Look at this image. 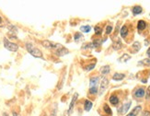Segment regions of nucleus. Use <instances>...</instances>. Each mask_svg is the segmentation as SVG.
<instances>
[{
	"label": "nucleus",
	"mask_w": 150,
	"mask_h": 116,
	"mask_svg": "<svg viewBox=\"0 0 150 116\" xmlns=\"http://www.w3.org/2000/svg\"><path fill=\"white\" fill-rule=\"evenodd\" d=\"M108 85H109V80L107 79L106 77H103L101 80V83H100V86H99V95H102L104 93L105 90L108 88Z\"/></svg>",
	"instance_id": "nucleus-5"
},
{
	"label": "nucleus",
	"mask_w": 150,
	"mask_h": 116,
	"mask_svg": "<svg viewBox=\"0 0 150 116\" xmlns=\"http://www.w3.org/2000/svg\"><path fill=\"white\" fill-rule=\"evenodd\" d=\"M110 102L112 105H117L119 103V98L116 96V95H111L110 97Z\"/></svg>",
	"instance_id": "nucleus-16"
},
{
	"label": "nucleus",
	"mask_w": 150,
	"mask_h": 116,
	"mask_svg": "<svg viewBox=\"0 0 150 116\" xmlns=\"http://www.w3.org/2000/svg\"><path fill=\"white\" fill-rule=\"evenodd\" d=\"M26 49H27V51L29 52V53H31L33 57L42 58V53H41V50H39V49L36 48V47H34L32 44H26Z\"/></svg>",
	"instance_id": "nucleus-1"
},
{
	"label": "nucleus",
	"mask_w": 150,
	"mask_h": 116,
	"mask_svg": "<svg viewBox=\"0 0 150 116\" xmlns=\"http://www.w3.org/2000/svg\"><path fill=\"white\" fill-rule=\"evenodd\" d=\"M3 116H9V115H8L7 112H4V113H3Z\"/></svg>",
	"instance_id": "nucleus-36"
},
{
	"label": "nucleus",
	"mask_w": 150,
	"mask_h": 116,
	"mask_svg": "<svg viewBox=\"0 0 150 116\" xmlns=\"http://www.w3.org/2000/svg\"><path fill=\"white\" fill-rule=\"evenodd\" d=\"M69 115H70V114L68 113V111H65V114H64V116H69Z\"/></svg>",
	"instance_id": "nucleus-34"
},
{
	"label": "nucleus",
	"mask_w": 150,
	"mask_h": 116,
	"mask_svg": "<svg viewBox=\"0 0 150 116\" xmlns=\"http://www.w3.org/2000/svg\"><path fill=\"white\" fill-rule=\"evenodd\" d=\"M41 45L43 46L44 48L53 49V50H55V51H57L58 49H60L61 47L63 46L59 44H54V42H53V41H47V40L41 41Z\"/></svg>",
	"instance_id": "nucleus-3"
},
{
	"label": "nucleus",
	"mask_w": 150,
	"mask_h": 116,
	"mask_svg": "<svg viewBox=\"0 0 150 116\" xmlns=\"http://www.w3.org/2000/svg\"><path fill=\"white\" fill-rule=\"evenodd\" d=\"M103 110H104V111L106 112L107 114H111V113H112L111 107H109L108 105H107V104H105L104 106H103Z\"/></svg>",
	"instance_id": "nucleus-25"
},
{
	"label": "nucleus",
	"mask_w": 150,
	"mask_h": 116,
	"mask_svg": "<svg viewBox=\"0 0 150 116\" xmlns=\"http://www.w3.org/2000/svg\"><path fill=\"white\" fill-rule=\"evenodd\" d=\"M134 97L136 98H143L145 95V90L144 88H138L137 90L134 91Z\"/></svg>",
	"instance_id": "nucleus-9"
},
{
	"label": "nucleus",
	"mask_w": 150,
	"mask_h": 116,
	"mask_svg": "<svg viewBox=\"0 0 150 116\" xmlns=\"http://www.w3.org/2000/svg\"><path fill=\"white\" fill-rule=\"evenodd\" d=\"M131 59V56L129 55V54H126V53H124V54H123V56L122 57L119 58V61L120 62H122V63H126L127 61H129Z\"/></svg>",
	"instance_id": "nucleus-19"
},
{
	"label": "nucleus",
	"mask_w": 150,
	"mask_h": 116,
	"mask_svg": "<svg viewBox=\"0 0 150 116\" xmlns=\"http://www.w3.org/2000/svg\"><path fill=\"white\" fill-rule=\"evenodd\" d=\"M13 116H19V115H18L17 112H15V111H13Z\"/></svg>",
	"instance_id": "nucleus-35"
},
{
	"label": "nucleus",
	"mask_w": 150,
	"mask_h": 116,
	"mask_svg": "<svg viewBox=\"0 0 150 116\" xmlns=\"http://www.w3.org/2000/svg\"><path fill=\"white\" fill-rule=\"evenodd\" d=\"M110 70H111L110 65H104V66H102L100 68V73H101L102 75H107V74L110 73Z\"/></svg>",
	"instance_id": "nucleus-18"
},
{
	"label": "nucleus",
	"mask_w": 150,
	"mask_h": 116,
	"mask_svg": "<svg viewBox=\"0 0 150 116\" xmlns=\"http://www.w3.org/2000/svg\"><path fill=\"white\" fill-rule=\"evenodd\" d=\"M80 31L83 32H85V33H87V32H89L91 31V27L88 26V25H86V26H81L80 27Z\"/></svg>",
	"instance_id": "nucleus-22"
},
{
	"label": "nucleus",
	"mask_w": 150,
	"mask_h": 116,
	"mask_svg": "<svg viewBox=\"0 0 150 116\" xmlns=\"http://www.w3.org/2000/svg\"><path fill=\"white\" fill-rule=\"evenodd\" d=\"M7 29H8V31H9L12 34H16L18 32V28L15 25H12V24H8V26H7Z\"/></svg>",
	"instance_id": "nucleus-20"
},
{
	"label": "nucleus",
	"mask_w": 150,
	"mask_h": 116,
	"mask_svg": "<svg viewBox=\"0 0 150 116\" xmlns=\"http://www.w3.org/2000/svg\"><path fill=\"white\" fill-rule=\"evenodd\" d=\"M55 53L58 56H64V55H66V54H68V53H69V51H68V50L65 48V47L62 46L60 49H58L57 51H55Z\"/></svg>",
	"instance_id": "nucleus-10"
},
{
	"label": "nucleus",
	"mask_w": 150,
	"mask_h": 116,
	"mask_svg": "<svg viewBox=\"0 0 150 116\" xmlns=\"http://www.w3.org/2000/svg\"><path fill=\"white\" fill-rule=\"evenodd\" d=\"M141 111H142V107H141L140 105H138V106L134 107L126 116H137L138 114L140 113Z\"/></svg>",
	"instance_id": "nucleus-7"
},
{
	"label": "nucleus",
	"mask_w": 150,
	"mask_h": 116,
	"mask_svg": "<svg viewBox=\"0 0 150 116\" xmlns=\"http://www.w3.org/2000/svg\"><path fill=\"white\" fill-rule=\"evenodd\" d=\"M122 46H123L122 41H120V40H117V41L113 44V49L115 50V51H118V50H120V49L122 48Z\"/></svg>",
	"instance_id": "nucleus-21"
},
{
	"label": "nucleus",
	"mask_w": 150,
	"mask_h": 116,
	"mask_svg": "<svg viewBox=\"0 0 150 116\" xmlns=\"http://www.w3.org/2000/svg\"><path fill=\"white\" fill-rule=\"evenodd\" d=\"M102 44V41H100V40H95V41H92V45H93V47L94 48H97V47H99V46H100Z\"/></svg>",
	"instance_id": "nucleus-24"
},
{
	"label": "nucleus",
	"mask_w": 150,
	"mask_h": 116,
	"mask_svg": "<svg viewBox=\"0 0 150 116\" xmlns=\"http://www.w3.org/2000/svg\"><path fill=\"white\" fill-rule=\"evenodd\" d=\"M125 75L124 74H121V73H115L113 76H112V79L115 80V81H121V80L124 79Z\"/></svg>",
	"instance_id": "nucleus-11"
},
{
	"label": "nucleus",
	"mask_w": 150,
	"mask_h": 116,
	"mask_svg": "<svg viewBox=\"0 0 150 116\" xmlns=\"http://www.w3.org/2000/svg\"><path fill=\"white\" fill-rule=\"evenodd\" d=\"M4 46L7 50L10 52H17L19 50V46L18 44H14V42H11L7 40V38H4Z\"/></svg>",
	"instance_id": "nucleus-4"
},
{
	"label": "nucleus",
	"mask_w": 150,
	"mask_h": 116,
	"mask_svg": "<svg viewBox=\"0 0 150 116\" xmlns=\"http://www.w3.org/2000/svg\"><path fill=\"white\" fill-rule=\"evenodd\" d=\"M145 98H146V99H148L150 98V86L147 88V90L145 91Z\"/></svg>",
	"instance_id": "nucleus-30"
},
{
	"label": "nucleus",
	"mask_w": 150,
	"mask_h": 116,
	"mask_svg": "<svg viewBox=\"0 0 150 116\" xmlns=\"http://www.w3.org/2000/svg\"><path fill=\"white\" fill-rule=\"evenodd\" d=\"M95 64H91V65H87V67H86V70L87 71H90V70H92V69H93V68L95 67Z\"/></svg>",
	"instance_id": "nucleus-29"
},
{
	"label": "nucleus",
	"mask_w": 150,
	"mask_h": 116,
	"mask_svg": "<svg viewBox=\"0 0 150 116\" xmlns=\"http://www.w3.org/2000/svg\"><path fill=\"white\" fill-rule=\"evenodd\" d=\"M99 77H91L89 80V94L95 95L98 93V85H99Z\"/></svg>",
	"instance_id": "nucleus-2"
},
{
	"label": "nucleus",
	"mask_w": 150,
	"mask_h": 116,
	"mask_svg": "<svg viewBox=\"0 0 150 116\" xmlns=\"http://www.w3.org/2000/svg\"><path fill=\"white\" fill-rule=\"evenodd\" d=\"M138 65H150V59L149 58H146V59H144V60L140 61L138 63Z\"/></svg>",
	"instance_id": "nucleus-23"
},
{
	"label": "nucleus",
	"mask_w": 150,
	"mask_h": 116,
	"mask_svg": "<svg viewBox=\"0 0 150 116\" xmlns=\"http://www.w3.org/2000/svg\"><path fill=\"white\" fill-rule=\"evenodd\" d=\"M94 30H95V33L97 34V35H100L101 34V32H102V29L100 28V27H99V26H96L94 28Z\"/></svg>",
	"instance_id": "nucleus-26"
},
{
	"label": "nucleus",
	"mask_w": 150,
	"mask_h": 116,
	"mask_svg": "<svg viewBox=\"0 0 150 116\" xmlns=\"http://www.w3.org/2000/svg\"><path fill=\"white\" fill-rule=\"evenodd\" d=\"M142 116H150V111H145L142 114Z\"/></svg>",
	"instance_id": "nucleus-31"
},
{
	"label": "nucleus",
	"mask_w": 150,
	"mask_h": 116,
	"mask_svg": "<svg viewBox=\"0 0 150 116\" xmlns=\"http://www.w3.org/2000/svg\"><path fill=\"white\" fill-rule=\"evenodd\" d=\"M132 12H133V15H139L141 13L143 12V8L140 7V6H136V7H133V9H132Z\"/></svg>",
	"instance_id": "nucleus-13"
},
{
	"label": "nucleus",
	"mask_w": 150,
	"mask_h": 116,
	"mask_svg": "<svg viewBox=\"0 0 150 116\" xmlns=\"http://www.w3.org/2000/svg\"><path fill=\"white\" fill-rule=\"evenodd\" d=\"M146 54H147L148 58H149V59H150V47L147 49V52H146Z\"/></svg>",
	"instance_id": "nucleus-32"
},
{
	"label": "nucleus",
	"mask_w": 150,
	"mask_h": 116,
	"mask_svg": "<svg viewBox=\"0 0 150 116\" xmlns=\"http://www.w3.org/2000/svg\"><path fill=\"white\" fill-rule=\"evenodd\" d=\"M146 28V22L144 21V20H139L137 23V29L138 31H144V30Z\"/></svg>",
	"instance_id": "nucleus-14"
},
{
	"label": "nucleus",
	"mask_w": 150,
	"mask_h": 116,
	"mask_svg": "<svg viewBox=\"0 0 150 116\" xmlns=\"http://www.w3.org/2000/svg\"><path fill=\"white\" fill-rule=\"evenodd\" d=\"M146 81H147V80H146V79H143V80H142V82H144V83H145V82H146Z\"/></svg>",
	"instance_id": "nucleus-37"
},
{
	"label": "nucleus",
	"mask_w": 150,
	"mask_h": 116,
	"mask_svg": "<svg viewBox=\"0 0 150 116\" xmlns=\"http://www.w3.org/2000/svg\"><path fill=\"white\" fill-rule=\"evenodd\" d=\"M111 32H112V27L111 25H108L106 28V34H111Z\"/></svg>",
	"instance_id": "nucleus-27"
},
{
	"label": "nucleus",
	"mask_w": 150,
	"mask_h": 116,
	"mask_svg": "<svg viewBox=\"0 0 150 116\" xmlns=\"http://www.w3.org/2000/svg\"><path fill=\"white\" fill-rule=\"evenodd\" d=\"M82 38V34L81 33H76L75 34V41H78V40H79V39H81Z\"/></svg>",
	"instance_id": "nucleus-28"
},
{
	"label": "nucleus",
	"mask_w": 150,
	"mask_h": 116,
	"mask_svg": "<svg viewBox=\"0 0 150 116\" xmlns=\"http://www.w3.org/2000/svg\"><path fill=\"white\" fill-rule=\"evenodd\" d=\"M3 27V19H2V18L0 17V28H2Z\"/></svg>",
	"instance_id": "nucleus-33"
},
{
	"label": "nucleus",
	"mask_w": 150,
	"mask_h": 116,
	"mask_svg": "<svg viewBox=\"0 0 150 116\" xmlns=\"http://www.w3.org/2000/svg\"><path fill=\"white\" fill-rule=\"evenodd\" d=\"M131 104H132V102H126L125 104H124V105H123V106H122L121 108L118 110V112L120 114H125L126 112L128 111V110L130 109Z\"/></svg>",
	"instance_id": "nucleus-6"
},
{
	"label": "nucleus",
	"mask_w": 150,
	"mask_h": 116,
	"mask_svg": "<svg viewBox=\"0 0 150 116\" xmlns=\"http://www.w3.org/2000/svg\"><path fill=\"white\" fill-rule=\"evenodd\" d=\"M92 106H93L92 102H90V100H88V99H86L85 103H84V109H85V111H89L90 110H91Z\"/></svg>",
	"instance_id": "nucleus-15"
},
{
	"label": "nucleus",
	"mask_w": 150,
	"mask_h": 116,
	"mask_svg": "<svg viewBox=\"0 0 150 116\" xmlns=\"http://www.w3.org/2000/svg\"><path fill=\"white\" fill-rule=\"evenodd\" d=\"M78 93H75V94H74V96H73L72 100H71V103H70V105H69V110L67 111L68 113H69V114L72 113L73 109H74V106H75V103H76V102H77V99H78Z\"/></svg>",
	"instance_id": "nucleus-8"
},
{
	"label": "nucleus",
	"mask_w": 150,
	"mask_h": 116,
	"mask_svg": "<svg viewBox=\"0 0 150 116\" xmlns=\"http://www.w3.org/2000/svg\"><path fill=\"white\" fill-rule=\"evenodd\" d=\"M132 48H133V53H137L138 51H140L141 49V44L139 41H134L133 44V45H132Z\"/></svg>",
	"instance_id": "nucleus-12"
},
{
	"label": "nucleus",
	"mask_w": 150,
	"mask_h": 116,
	"mask_svg": "<svg viewBox=\"0 0 150 116\" xmlns=\"http://www.w3.org/2000/svg\"><path fill=\"white\" fill-rule=\"evenodd\" d=\"M120 33H121V36L123 37V38H125V37L128 35V28H127V26L122 27Z\"/></svg>",
	"instance_id": "nucleus-17"
}]
</instances>
